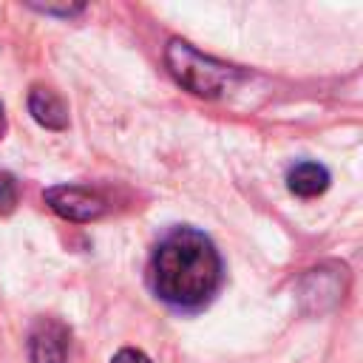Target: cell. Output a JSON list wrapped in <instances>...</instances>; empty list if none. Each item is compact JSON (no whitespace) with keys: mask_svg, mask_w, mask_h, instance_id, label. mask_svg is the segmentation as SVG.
<instances>
[{"mask_svg":"<svg viewBox=\"0 0 363 363\" xmlns=\"http://www.w3.org/2000/svg\"><path fill=\"white\" fill-rule=\"evenodd\" d=\"M147 281L159 301L176 309L204 306L221 284V255L196 227H173L156 244Z\"/></svg>","mask_w":363,"mask_h":363,"instance_id":"cell-1","label":"cell"},{"mask_svg":"<svg viewBox=\"0 0 363 363\" xmlns=\"http://www.w3.org/2000/svg\"><path fill=\"white\" fill-rule=\"evenodd\" d=\"M0 113H3V105H0Z\"/></svg>","mask_w":363,"mask_h":363,"instance_id":"cell-10","label":"cell"},{"mask_svg":"<svg viewBox=\"0 0 363 363\" xmlns=\"http://www.w3.org/2000/svg\"><path fill=\"white\" fill-rule=\"evenodd\" d=\"M286 187H289V193H295L301 199L320 196L329 187V170L318 162H298L286 173Z\"/></svg>","mask_w":363,"mask_h":363,"instance_id":"cell-6","label":"cell"},{"mask_svg":"<svg viewBox=\"0 0 363 363\" xmlns=\"http://www.w3.org/2000/svg\"><path fill=\"white\" fill-rule=\"evenodd\" d=\"M111 363H153V360L145 352H139V349H119L111 357Z\"/></svg>","mask_w":363,"mask_h":363,"instance_id":"cell-8","label":"cell"},{"mask_svg":"<svg viewBox=\"0 0 363 363\" xmlns=\"http://www.w3.org/2000/svg\"><path fill=\"white\" fill-rule=\"evenodd\" d=\"M20 201V184L9 170H0V216H9Z\"/></svg>","mask_w":363,"mask_h":363,"instance_id":"cell-7","label":"cell"},{"mask_svg":"<svg viewBox=\"0 0 363 363\" xmlns=\"http://www.w3.org/2000/svg\"><path fill=\"white\" fill-rule=\"evenodd\" d=\"M34 9H40L43 14H62V17H74V14L85 11V6H62V9H57V6H34Z\"/></svg>","mask_w":363,"mask_h":363,"instance_id":"cell-9","label":"cell"},{"mask_svg":"<svg viewBox=\"0 0 363 363\" xmlns=\"http://www.w3.org/2000/svg\"><path fill=\"white\" fill-rule=\"evenodd\" d=\"M164 62H167V71L173 74V79L196 96H218L241 79V71L235 65L207 57L196 45H190L179 37H173L167 43Z\"/></svg>","mask_w":363,"mask_h":363,"instance_id":"cell-2","label":"cell"},{"mask_svg":"<svg viewBox=\"0 0 363 363\" xmlns=\"http://www.w3.org/2000/svg\"><path fill=\"white\" fill-rule=\"evenodd\" d=\"M45 204L65 221H77V224H85V221H96L105 216L108 204L99 193L88 190V187H79V184H57V187H48L43 193Z\"/></svg>","mask_w":363,"mask_h":363,"instance_id":"cell-3","label":"cell"},{"mask_svg":"<svg viewBox=\"0 0 363 363\" xmlns=\"http://www.w3.org/2000/svg\"><path fill=\"white\" fill-rule=\"evenodd\" d=\"M71 335L57 318H40L28 332V360L31 363H65Z\"/></svg>","mask_w":363,"mask_h":363,"instance_id":"cell-4","label":"cell"},{"mask_svg":"<svg viewBox=\"0 0 363 363\" xmlns=\"http://www.w3.org/2000/svg\"><path fill=\"white\" fill-rule=\"evenodd\" d=\"M28 113L34 116L37 125H43L48 130H65L68 128L65 102L57 96V91H51L45 85H34L28 91Z\"/></svg>","mask_w":363,"mask_h":363,"instance_id":"cell-5","label":"cell"}]
</instances>
